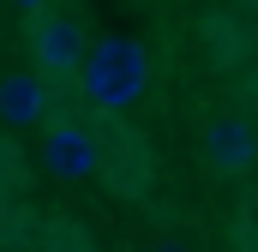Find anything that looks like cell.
I'll use <instances>...</instances> for the list:
<instances>
[{"label": "cell", "mask_w": 258, "mask_h": 252, "mask_svg": "<svg viewBox=\"0 0 258 252\" xmlns=\"http://www.w3.org/2000/svg\"><path fill=\"white\" fill-rule=\"evenodd\" d=\"M42 162H48L54 180H90L96 162H102V150H96V138L78 120H60V126H48V138H42Z\"/></svg>", "instance_id": "2"}, {"label": "cell", "mask_w": 258, "mask_h": 252, "mask_svg": "<svg viewBox=\"0 0 258 252\" xmlns=\"http://www.w3.org/2000/svg\"><path fill=\"white\" fill-rule=\"evenodd\" d=\"M42 108H48V96H42L36 72H6L0 78V126H36Z\"/></svg>", "instance_id": "4"}, {"label": "cell", "mask_w": 258, "mask_h": 252, "mask_svg": "<svg viewBox=\"0 0 258 252\" xmlns=\"http://www.w3.org/2000/svg\"><path fill=\"white\" fill-rule=\"evenodd\" d=\"M36 60L48 66V72H72V66L84 60V36H78L72 18H42L36 24Z\"/></svg>", "instance_id": "5"}, {"label": "cell", "mask_w": 258, "mask_h": 252, "mask_svg": "<svg viewBox=\"0 0 258 252\" xmlns=\"http://www.w3.org/2000/svg\"><path fill=\"white\" fill-rule=\"evenodd\" d=\"M18 6H42V0H18Z\"/></svg>", "instance_id": "6"}, {"label": "cell", "mask_w": 258, "mask_h": 252, "mask_svg": "<svg viewBox=\"0 0 258 252\" xmlns=\"http://www.w3.org/2000/svg\"><path fill=\"white\" fill-rule=\"evenodd\" d=\"M78 84L102 114H126L150 90V54L138 36H102L84 60H78Z\"/></svg>", "instance_id": "1"}, {"label": "cell", "mask_w": 258, "mask_h": 252, "mask_svg": "<svg viewBox=\"0 0 258 252\" xmlns=\"http://www.w3.org/2000/svg\"><path fill=\"white\" fill-rule=\"evenodd\" d=\"M204 162H210L216 174H246V168L258 162V138H252V126L240 120V114L210 120V132H204Z\"/></svg>", "instance_id": "3"}]
</instances>
